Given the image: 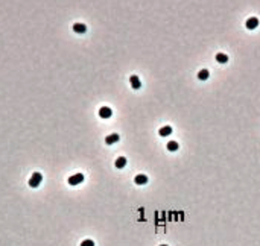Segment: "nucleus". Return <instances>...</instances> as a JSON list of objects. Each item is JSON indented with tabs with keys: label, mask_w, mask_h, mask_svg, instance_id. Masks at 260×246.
<instances>
[{
	"label": "nucleus",
	"mask_w": 260,
	"mask_h": 246,
	"mask_svg": "<svg viewBox=\"0 0 260 246\" xmlns=\"http://www.w3.org/2000/svg\"><path fill=\"white\" fill-rule=\"evenodd\" d=\"M41 181H43V176H41V173L35 172V173L30 176V179H29V185H30L32 188H37V187L41 184Z\"/></svg>",
	"instance_id": "f257e3e1"
},
{
	"label": "nucleus",
	"mask_w": 260,
	"mask_h": 246,
	"mask_svg": "<svg viewBox=\"0 0 260 246\" xmlns=\"http://www.w3.org/2000/svg\"><path fill=\"white\" fill-rule=\"evenodd\" d=\"M82 181H84V175H82V173H76V175H73V176L69 178V184H70V185H78V184H81Z\"/></svg>",
	"instance_id": "f03ea898"
},
{
	"label": "nucleus",
	"mask_w": 260,
	"mask_h": 246,
	"mask_svg": "<svg viewBox=\"0 0 260 246\" xmlns=\"http://www.w3.org/2000/svg\"><path fill=\"white\" fill-rule=\"evenodd\" d=\"M257 26H259V18L251 17V18H248V20H247V27H248V29H251V30H253V29H256Z\"/></svg>",
	"instance_id": "7ed1b4c3"
},
{
	"label": "nucleus",
	"mask_w": 260,
	"mask_h": 246,
	"mask_svg": "<svg viewBox=\"0 0 260 246\" xmlns=\"http://www.w3.org/2000/svg\"><path fill=\"white\" fill-rule=\"evenodd\" d=\"M111 108H108V107H102L101 110H99V116L102 117V119H108V117H111Z\"/></svg>",
	"instance_id": "20e7f679"
},
{
	"label": "nucleus",
	"mask_w": 260,
	"mask_h": 246,
	"mask_svg": "<svg viewBox=\"0 0 260 246\" xmlns=\"http://www.w3.org/2000/svg\"><path fill=\"white\" fill-rule=\"evenodd\" d=\"M131 81V85H132V88L134 90H138L140 87H141V82H140V79H138V76H135V75H132L130 78Z\"/></svg>",
	"instance_id": "39448f33"
},
{
	"label": "nucleus",
	"mask_w": 260,
	"mask_h": 246,
	"mask_svg": "<svg viewBox=\"0 0 260 246\" xmlns=\"http://www.w3.org/2000/svg\"><path fill=\"white\" fill-rule=\"evenodd\" d=\"M73 30H75L76 33H84V32L87 30V26L82 24V23H75V24H73Z\"/></svg>",
	"instance_id": "423d86ee"
},
{
	"label": "nucleus",
	"mask_w": 260,
	"mask_h": 246,
	"mask_svg": "<svg viewBox=\"0 0 260 246\" xmlns=\"http://www.w3.org/2000/svg\"><path fill=\"white\" fill-rule=\"evenodd\" d=\"M134 182H135L137 185H143V184L148 182V176H146V175H137V176L134 178Z\"/></svg>",
	"instance_id": "0eeeda50"
},
{
	"label": "nucleus",
	"mask_w": 260,
	"mask_h": 246,
	"mask_svg": "<svg viewBox=\"0 0 260 246\" xmlns=\"http://www.w3.org/2000/svg\"><path fill=\"white\" fill-rule=\"evenodd\" d=\"M119 134H111V135H108L107 138H105V143L107 144H114L116 141H119Z\"/></svg>",
	"instance_id": "6e6552de"
},
{
	"label": "nucleus",
	"mask_w": 260,
	"mask_h": 246,
	"mask_svg": "<svg viewBox=\"0 0 260 246\" xmlns=\"http://www.w3.org/2000/svg\"><path fill=\"white\" fill-rule=\"evenodd\" d=\"M158 134H160L161 137H167V135L172 134V128H170V126H163V128H160Z\"/></svg>",
	"instance_id": "1a4fd4ad"
},
{
	"label": "nucleus",
	"mask_w": 260,
	"mask_h": 246,
	"mask_svg": "<svg viewBox=\"0 0 260 246\" xmlns=\"http://www.w3.org/2000/svg\"><path fill=\"white\" fill-rule=\"evenodd\" d=\"M126 166V158L125 156H119L117 160H116V167L117 169H122V167H125Z\"/></svg>",
	"instance_id": "9d476101"
},
{
	"label": "nucleus",
	"mask_w": 260,
	"mask_h": 246,
	"mask_svg": "<svg viewBox=\"0 0 260 246\" xmlns=\"http://www.w3.org/2000/svg\"><path fill=\"white\" fill-rule=\"evenodd\" d=\"M216 61L221 62V64H225V62H228V56L225 53H218L216 55Z\"/></svg>",
	"instance_id": "9b49d317"
},
{
	"label": "nucleus",
	"mask_w": 260,
	"mask_h": 246,
	"mask_svg": "<svg viewBox=\"0 0 260 246\" xmlns=\"http://www.w3.org/2000/svg\"><path fill=\"white\" fill-rule=\"evenodd\" d=\"M167 149H169L170 152H175V150L178 149V143H176V141H169V143H167Z\"/></svg>",
	"instance_id": "f8f14e48"
},
{
	"label": "nucleus",
	"mask_w": 260,
	"mask_h": 246,
	"mask_svg": "<svg viewBox=\"0 0 260 246\" xmlns=\"http://www.w3.org/2000/svg\"><path fill=\"white\" fill-rule=\"evenodd\" d=\"M198 78H199L201 81H205V79L208 78V70H201V72L198 73Z\"/></svg>",
	"instance_id": "ddd939ff"
},
{
	"label": "nucleus",
	"mask_w": 260,
	"mask_h": 246,
	"mask_svg": "<svg viewBox=\"0 0 260 246\" xmlns=\"http://www.w3.org/2000/svg\"><path fill=\"white\" fill-rule=\"evenodd\" d=\"M81 246H94V242L88 239V240H84V242L81 243Z\"/></svg>",
	"instance_id": "4468645a"
},
{
	"label": "nucleus",
	"mask_w": 260,
	"mask_h": 246,
	"mask_svg": "<svg viewBox=\"0 0 260 246\" xmlns=\"http://www.w3.org/2000/svg\"><path fill=\"white\" fill-rule=\"evenodd\" d=\"M160 246H167V245H160Z\"/></svg>",
	"instance_id": "2eb2a0df"
}]
</instances>
